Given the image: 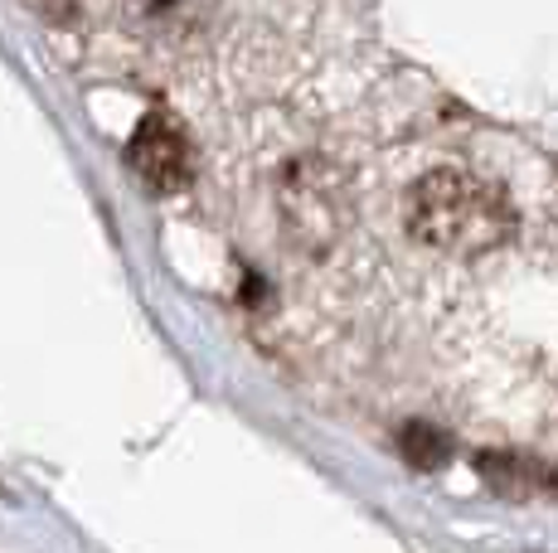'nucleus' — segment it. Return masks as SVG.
<instances>
[{
  "mask_svg": "<svg viewBox=\"0 0 558 553\" xmlns=\"http://www.w3.org/2000/svg\"><path fill=\"white\" fill-rule=\"evenodd\" d=\"M403 219L423 248L447 253V258H486V253L506 248L514 238L510 195L496 180L476 175V170H427L403 199Z\"/></svg>",
  "mask_w": 558,
  "mask_h": 553,
  "instance_id": "1",
  "label": "nucleus"
},
{
  "mask_svg": "<svg viewBox=\"0 0 558 553\" xmlns=\"http://www.w3.org/2000/svg\"><path fill=\"white\" fill-rule=\"evenodd\" d=\"M126 161H132V170L156 195H175V189H185L190 175H195V151H190L185 126L166 112H151L136 126L132 146H126Z\"/></svg>",
  "mask_w": 558,
  "mask_h": 553,
  "instance_id": "2",
  "label": "nucleus"
},
{
  "mask_svg": "<svg viewBox=\"0 0 558 553\" xmlns=\"http://www.w3.org/2000/svg\"><path fill=\"white\" fill-rule=\"evenodd\" d=\"M399 452L408 456V466H423V471H437V466L452 462V438L433 422H408L399 432Z\"/></svg>",
  "mask_w": 558,
  "mask_h": 553,
  "instance_id": "3",
  "label": "nucleus"
},
{
  "mask_svg": "<svg viewBox=\"0 0 558 553\" xmlns=\"http://www.w3.org/2000/svg\"><path fill=\"white\" fill-rule=\"evenodd\" d=\"M45 5L53 10V15H78V10H83V0H45Z\"/></svg>",
  "mask_w": 558,
  "mask_h": 553,
  "instance_id": "4",
  "label": "nucleus"
},
{
  "mask_svg": "<svg viewBox=\"0 0 558 553\" xmlns=\"http://www.w3.org/2000/svg\"><path fill=\"white\" fill-rule=\"evenodd\" d=\"M549 486H554V491H558V471H549Z\"/></svg>",
  "mask_w": 558,
  "mask_h": 553,
  "instance_id": "5",
  "label": "nucleus"
}]
</instances>
